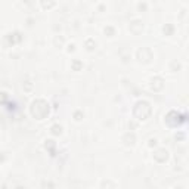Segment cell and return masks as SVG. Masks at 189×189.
Segmentation results:
<instances>
[{"label": "cell", "instance_id": "1", "mask_svg": "<svg viewBox=\"0 0 189 189\" xmlns=\"http://www.w3.org/2000/svg\"><path fill=\"white\" fill-rule=\"evenodd\" d=\"M30 112H31V115L36 120H44L49 115V112H50V107H49V103L44 99H36V101H33L31 107H30Z\"/></svg>", "mask_w": 189, "mask_h": 189}, {"label": "cell", "instance_id": "2", "mask_svg": "<svg viewBox=\"0 0 189 189\" xmlns=\"http://www.w3.org/2000/svg\"><path fill=\"white\" fill-rule=\"evenodd\" d=\"M152 114V107H151L149 102L146 101H139L133 108V115L139 120V121H145L148 120Z\"/></svg>", "mask_w": 189, "mask_h": 189}, {"label": "cell", "instance_id": "3", "mask_svg": "<svg viewBox=\"0 0 189 189\" xmlns=\"http://www.w3.org/2000/svg\"><path fill=\"white\" fill-rule=\"evenodd\" d=\"M165 124L169 127H179L180 124H183L186 121V115H182L177 111H170L167 115H165Z\"/></svg>", "mask_w": 189, "mask_h": 189}, {"label": "cell", "instance_id": "4", "mask_svg": "<svg viewBox=\"0 0 189 189\" xmlns=\"http://www.w3.org/2000/svg\"><path fill=\"white\" fill-rule=\"evenodd\" d=\"M137 59L143 64H149L152 59H154V53H152V50L148 47H141L137 50Z\"/></svg>", "mask_w": 189, "mask_h": 189}, {"label": "cell", "instance_id": "5", "mask_svg": "<svg viewBox=\"0 0 189 189\" xmlns=\"http://www.w3.org/2000/svg\"><path fill=\"white\" fill-rule=\"evenodd\" d=\"M154 160L157 163H165V161L169 160V151L165 149V148H160V149H157L154 152Z\"/></svg>", "mask_w": 189, "mask_h": 189}, {"label": "cell", "instance_id": "6", "mask_svg": "<svg viewBox=\"0 0 189 189\" xmlns=\"http://www.w3.org/2000/svg\"><path fill=\"white\" fill-rule=\"evenodd\" d=\"M129 30H130L131 34H135V36H139V34L143 31V22L139 19H135L131 21L130 25H129Z\"/></svg>", "mask_w": 189, "mask_h": 189}, {"label": "cell", "instance_id": "7", "mask_svg": "<svg viewBox=\"0 0 189 189\" xmlns=\"http://www.w3.org/2000/svg\"><path fill=\"white\" fill-rule=\"evenodd\" d=\"M163 87H164V80L161 77H154L151 80V89L154 92H160Z\"/></svg>", "mask_w": 189, "mask_h": 189}, {"label": "cell", "instance_id": "8", "mask_svg": "<svg viewBox=\"0 0 189 189\" xmlns=\"http://www.w3.org/2000/svg\"><path fill=\"white\" fill-rule=\"evenodd\" d=\"M123 142H124V145L126 146H133L136 143V136L133 131H129L126 135L123 136Z\"/></svg>", "mask_w": 189, "mask_h": 189}, {"label": "cell", "instance_id": "9", "mask_svg": "<svg viewBox=\"0 0 189 189\" xmlns=\"http://www.w3.org/2000/svg\"><path fill=\"white\" fill-rule=\"evenodd\" d=\"M8 40H9V43L12 44V46H14V44L21 43V42H22V36H21V33L15 31V33L8 34Z\"/></svg>", "mask_w": 189, "mask_h": 189}, {"label": "cell", "instance_id": "10", "mask_svg": "<svg viewBox=\"0 0 189 189\" xmlns=\"http://www.w3.org/2000/svg\"><path fill=\"white\" fill-rule=\"evenodd\" d=\"M40 3H42L43 9H52L56 5V0H40Z\"/></svg>", "mask_w": 189, "mask_h": 189}, {"label": "cell", "instance_id": "11", "mask_svg": "<svg viewBox=\"0 0 189 189\" xmlns=\"http://www.w3.org/2000/svg\"><path fill=\"white\" fill-rule=\"evenodd\" d=\"M163 33L165 34V36H173V33H175V27L171 24H165L164 27H163Z\"/></svg>", "mask_w": 189, "mask_h": 189}, {"label": "cell", "instance_id": "12", "mask_svg": "<svg viewBox=\"0 0 189 189\" xmlns=\"http://www.w3.org/2000/svg\"><path fill=\"white\" fill-rule=\"evenodd\" d=\"M71 68H73V71H80L83 68V62L80 59H74L73 64H71Z\"/></svg>", "mask_w": 189, "mask_h": 189}, {"label": "cell", "instance_id": "13", "mask_svg": "<svg viewBox=\"0 0 189 189\" xmlns=\"http://www.w3.org/2000/svg\"><path fill=\"white\" fill-rule=\"evenodd\" d=\"M50 131H52L53 136H59V135H62V127L59 126V124H53L52 129H50Z\"/></svg>", "mask_w": 189, "mask_h": 189}, {"label": "cell", "instance_id": "14", "mask_svg": "<svg viewBox=\"0 0 189 189\" xmlns=\"http://www.w3.org/2000/svg\"><path fill=\"white\" fill-rule=\"evenodd\" d=\"M64 43H65V39H64L62 36H56V37H55L53 44L56 46V47H61V46H62Z\"/></svg>", "mask_w": 189, "mask_h": 189}, {"label": "cell", "instance_id": "15", "mask_svg": "<svg viewBox=\"0 0 189 189\" xmlns=\"http://www.w3.org/2000/svg\"><path fill=\"white\" fill-rule=\"evenodd\" d=\"M84 46H86V49H87V50H95V47H96V43H95V40L89 39V40H86Z\"/></svg>", "mask_w": 189, "mask_h": 189}, {"label": "cell", "instance_id": "16", "mask_svg": "<svg viewBox=\"0 0 189 189\" xmlns=\"http://www.w3.org/2000/svg\"><path fill=\"white\" fill-rule=\"evenodd\" d=\"M44 146H46V149H49L50 152H52V155H53V152H55V142L53 141H46Z\"/></svg>", "mask_w": 189, "mask_h": 189}, {"label": "cell", "instance_id": "17", "mask_svg": "<svg viewBox=\"0 0 189 189\" xmlns=\"http://www.w3.org/2000/svg\"><path fill=\"white\" fill-rule=\"evenodd\" d=\"M103 31H105V34H107L108 37H112V36L115 34V30H114V27H105V30H103Z\"/></svg>", "mask_w": 189, "mask_h": 189}, {"label": "cell", "instance_id": "18", "mask_svg": "<svg viewBox=\"0 0 189 189\" xmlns=\"http://www.w3.org/2000/svg\"><path fill=\"white\" fill-rule=\"evenodd\" d=\"M8 97H9V95L6 92H0V103H5L8 101Z\"/></svg>", "mask_w": 189, "mask_h": 189}, {"label": "cell", "instance_id": "19", "mask_svg": "<svg viewBox=\"0 0 189 189\" xmlns=\"http://www.w3.org/2000/svg\"><path fill=\"white\" fill-rule=\"evenodd\" d=\"M83 117H84V114H83L81 111H75V112H74V118H75L77 121H81Z\"/></svg>", "mask_w": 189, "mask_h": 189}, {"label": "cell", "instance_id": "20", "mask_svg": "<svg viewBox=\"0 0 189 189\" xmlns=\"http://www.w3.org/2000/svg\"><path fill=\"white\" fill-rule=\"evenodd\" d=\"M179 68H180V64H177L176 61L171 62V71H176V69H179Z\"/></svg>", "mask_w": 189, "mask_h": 189}, {"label": "cell", "instance_id": "21", "mask_svg": "<svg viewBox=\"0 0 189 189\" xmlns=\"http://www.w3.org/2000/svg\"><path fill=\"white\" fill-rule=\"evenodd\" d=\"M137 9L141 10V12H145L146 10V3H139V5H137Z\"/></svg>", "mask_w": 189, "mask_h": 189}, {"label": "cell", "instance_id": "22", "mask_svg": "<svg viewBox=\"0 0 189 189\" xmlns=\"http://www.w3.org/2000/svg\"><path fill=\"white\" fill-rule=\"evenodd\" d=\"M101 186H102V188H105V186H115V183H111V182H103Z\"/></svg>", "mask_w": 189, "mask_h": 189}, {"label": "cell", "instance_id": "23", "mask_svg": "<svg viewBox=\"0 0 189 189\" xmlns=\"http://www.w3.org/2000/svg\"><path fill=\"white\" fill-rule=\"evenodd\" d=\"M157 145V139H151L149 141V146L152 148V146H155Z\"/></svg>", "mask_w": 189, "mask_h": 189}, {"label": "cell", "instance_id": "24", "mask_svg": "<svg viewBox=\"0 0 189 189\" xmlns=\"http://www.w3.org/2000/svg\"><path fill=\"white\" fill-rule=\"evenodd\" d=\"M31 89H33V86L30 84V81H27L25 83V90H31Z\"/></svg>", "mask_w": 189, "mask_h": 189}, {"label": "cell", "instance_id": "25", "mask_svg": "<svg viewBox=\"0 0 189 189\" xmlns=\"http://www.w3.org/2000/svg\"><path fill=\"white\" fill-rule=\"evenodd\" d=\"M74 50H75V46H74V44H69V46H68V52H74Z\"/></svg>", "mask_w": 189, "mask_h": 189}, {"label": "cell", "instance_id": "26", "mask_svg": "<svg viewBox=\"0 0 189 189\" xmlns=\"http://www.w3.org/2000/svg\"><path fill=\"white\" fill-rule=\"evenodd\" d=\"M3 160H5V155H3V154L0 152V161H3Z\"/></svg>", "mask_w": 189, "mask_h": 189}, {"label": "cell", "instance_id": "27", "mask_svg": "<svg viewBox=\"0 0 189 189\" xmlns=\"http://www.w3.org/2000/svg\"><path fill=\"white\" fill-rule=\"evenodd\" d=\"M24 2H28V0H24Z\"/></svg>", "mask_w": 189, "mask_h": 189}]
</instances>
